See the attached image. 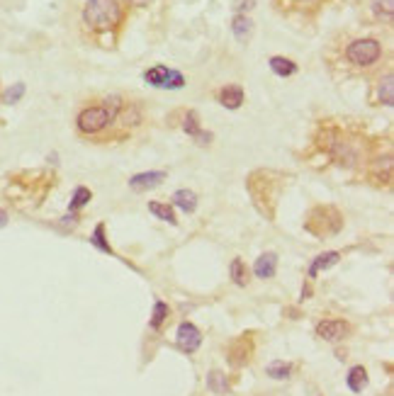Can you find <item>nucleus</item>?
<instances>
[{
    "mask_svg": "<svg viewBox=\"0 0 394 396\" xmlns=\"http://www.w3.org/2000/svg\"><path fill=\"white\" fill-rule=\"evenodd\" d=\"M83 20L93 29H112L122 20L117 0H88L83 8Z\"/></svg>",
    "mask_w": 394,
    "mask_h": 396,
    "instance_id": "obj_1",
    "label": "nucleus"
},
{
    "mask_svg": "<svg viewBox=\"0 0 394 396\" xmlns=\"http://www.w3.org/2000/svg\"><path fill=\"white\" fill-rule=\"evenodd\" d=\"M344 226V217L336 207H316L307 219V231L314 236H329Z\"/></svg>",
    "mask_w": 394,
    "mask_h": 396,
    "instance_id": "obj_2",
    "label": "nucleus"
},
{
    "mask_svg": "<svg viewBox=\"0 0 394 396\" xmlns=\"http://www.w3.org/2000/svg\"><path fill=\"white\" fill-rule=\"evenodd\" d=\"M346 56L353 66H372L382 56V46L377 39H355L346 49Z\"/></svg>",
    "mask_w": 394,
    "mask_h": 396,
    "instance_id": "obj_3",
    "label": "nucleus"
},
{
    "mask_svg": "<svg viewBox=\"0 0 394 396\" xmlns=\"http://www.w3.org/2000/svg\"><path fill=\"white\" fill-rule=\"evenodd\" d=\"M112 119L115 117L105 107H88L79 114V129L83 134H97L105 127H110Z\"/></svg>",
    "mask_w": 394,
    "mask_h": 396,
    "instance_id": "obj_4",
    "label": "nucleus"
},
{
    "mask_svg": "<svg viewBox=\"0 0 394 396\" xmlns=\"http://www.w3.org/2000/svg\"><path fill=\"white\" fill-rule=\"evenodd\" d=\"M144 78H147V83H151L156 88H183L185 83L183 73L170 71L168 66H154V69L144 73Z\"/></svg>",
    "mask_w": 394,
    "mask_h": 396,
    "instance_id": "obj_5",
    "label": "nucleus"
},
{
    "mask_svg": "<svg viewBox=\"0 0 394 396\" xmlns=\"http://www.w3.org/2000/svg\"><path fill=\"white\" fill-rule=\"evenodd\" d=\"M348 331H351L348 324H346V321H339V319H326L316 326V336L324 338V341H331V343L344 341V338L348 336Z\"/></svg>",
    "mask_w": 394,
    "mask_h": 396,
    "instance_id": "obj_6",
    "label": "nucleus"
},
{
    "mask_svg": "<svg viewBox=\"0 0 394 396\" xmlns=\"http://www.w3.org/2000/svg\"><path fill=\"white\" fill-rule=\"evenodd\" d=\"M200 343H202V336H200V331H197V326L188 324V321L178 326V346H180V350L195 353L197 348H200Z\"/></svg>",
    "mask_w": 394,
    "mask_h": 396,
    "instance_id": "obj_7",
    "label": "nucleus"
},
{
    "mask_svg": "<svg viewBox=\"0 0 394 396\" xmlns=\"http://www.w3.org/2000/svg\"><path fill=\"white\" fill-rule=\"evenodd\" d=\"M165 180V173L163 170H151V173H139L134 178H129V187L134 192H144V190H151V187L161 185Z\"/></svg>",
    "mask_w": 394,
    "mask_h": 396,
    "instance_id": "obj_8",
    "label": "nucleus"
},
{
    "mask_svg": "<svg viewBox=\"0 0 394 396\" xmlns=\"http://www.w3.org/2000/svg\"><path fill=\"white\" fill-rule=\"evenodd\" d=\"M276 270H278V255L276 253L261 255V258L256 260V265H253V273H256V278H261V280L273 278Z\"/></svg>",
    "mask_w": 394,
    "mask_h": 396,
    "instance_id": "obj_9",
    "label": "nucleus"
},
{
    "mask_svg": "<svg viewBox=\"0 0 394 396\" xmlns=\"http://www.w3.org/2000/svg\"><path fill=\"white\" fill-rule=\"evenodd\" d=\"M219 102L224 107H229V109L241 107V102H243V88L241 86H226V88H222V90H219Z\"/></svg>",
    "mask_w": 394,
    "mask_h": 396,
    "instance_id": "obj_10",
    "label": "nucleus"
},
{
    "mask_svg": "<svg viewBox=\"0 0 394 396\" xmlns=\"http://www.w3.org/2000/svg\"><path fill=\"white\" fill-rule=\"evenodd\" d=\"M183 127H185V132H188L197 144H210L212 142V134H205L200 129V122H197V114L195 112L185 114V124H183Z\"/></svg>",
    "mask_w": 394,
    "mask_h": 396,
    "instance_id": "obj_11",
    "label": "nucleus"
},
{
    "mask_svg": "<svg viewBox=\"0 0 394 396\" xmlns=\"http://www.w3.org/2000/svg\"><path fill=\"white\" fill-rule=\"evenodd\" d=\"M231 29H234V36L241 44H246L248 39H251L253 34V22L246 18V15H236L234 22H231Z\"/></svg>",
    "mask_w": 394,
    "mask_h": 396,
    "instance_id": "obj_12",
    "label": "nucleus"
},
{
    "mask_svg": "<svg viewBox=\"0 0 394 396\" xmlns=\"http://www.w3.org/2000/svg\"><path fill=\"white\" fill-rule=\"evenodd\" d=\"M173 202H175V207H180L183 212H195V207H197V195L193 190H178L173 195Z\"/></svg>",
    "mask_w": 394,
    "mask_h": 396,
    "instance_id": "obj_13",
    "label": "nucleus"
},
{
    "mask_svg": "<svg viewBox=\"0 0 394 396\" xmlns=\"http://www.w3.org/2000/svg\"><path fill=\"white\" fill-rule=\"evenodd\" d=\"M339 258H341V253H336V251L321 253L319 258H316L314 263H312V268H309V275H312V278H314L316 273H321V270H326V268H331V265L339 263Z\"/></svg>",
    "mask_w": 394,
    "mask_h": 396,
    "instance_id": "obj_14",
    "label": "nucleus"
},
{
    "mask_svg": "<svg viewBox=\"0 0 394 396\" xmlns=\"http://www.w3.org/2000/svg\"><path fill=\"white\" fill-rule=\"evenodd\" d=\"M271 69H273V73H278V76L287 78V76H292V73H297V64L290 59H283V56H273Z\"/></svg>",
    "mask_w": 394,
    "mask_h": 396,
    "instance_id": "obj_15",
    "label": "nucleus"
},
{
    "mask_svg": "<svg viewBox=\"0 0 394 396\" xmlns=\"http://www.w3.org/2000/svg\"><path fill=\"white\" fill-rule=\"evenodd\" d=\"M348 387L353 389V392H362V389L367 387V372H365V367H353L348 372Z\"/></svg>",
    "mask_w": 394,
    "mask_h": 396,
    "instance_id": "obj_16",
    "label": "nucleus"
},
{
    "mask_svg": "<svg viewBox=\"0 0 394 396\" xmlns=\"http://www.w3.org/2000/svg\"><path fill=\"white\" fill-rule=\"evenodd\" d=\"M231 280H234L238 287H246V282H248V270H246V265H243L241 258H234V260H231Z\"/></svg>",
    "mask_w": 394,
    "mask_h": 396,
    "instance_id": "obj_17",
    "label": "nucleus"
},
{
    "mask_svg": "<svg viewBox=\"0 0 394 396\" xmlns=\"http://www.w3.org/2000/svg\"><path fill=\"white\" fill-rule=\"evenodd\" d=\"M149 212L154 217L161 219V221H168V224H175V214L168 205H161V202H149Z\"/></svg>",
    "mask_w": 394,
    "mask_h": 396,
    "instance_id": "obj_18",
    "label": "nucleus"
},
{
    "mask_svg": "<svg viewBox=\"0 0 394 396\" xmlns=\"http://www.w3.org/2000/svg\"><path fill=\"white\" fill-rule=\"evenodd\" d=\"M207 387H210L215 394H226L229 384H226V377H224V374H222L219 369H215V372H210V377H207Z\"/></svg>",
    "mask_w": 394,
    "mask_h": 396,
    "instance_id": "obj_19",
    "label": "nucleus"
},
{
    "mask_svg": "<svg viewBox=\"0 0 394 396\" xmlns=\"http://www.w3.org/2000/svg\"><path fill=\"white\" fill-rule=\"evenodd\" d=\"M380 100L385 102L387 107L394 105V78H392V73H387L385 81L380 83Z\"/></svg>",
    "mask_w": 394,
    "mask_h": 396,
    "instance_id": "obj_20",
    "label": "nucleus"
},
{
    "mask_svg": "<svg viewBox=\"0 0 394 396\" xmlns=\"http://www.w3.org/2000/svg\"><path fill=\"white\" fill-rule=\"evenodd\" d=\"M372 13H375L380 20H392L394 0H375V3H372Z\"/></svg>",
    "mask_w": 394,
    "mask_h": 396,
    "instance_id": "obj_21",
    "label": "nucleus"
},
{
    "mask_svg": "<svg viewBox=\"0 0 394 396\" xmlns=\"http://www.w3.org/2000/svg\"><path fill=\"white\" fill-rule=\"evenodd\" d=\"M90 190L88 187H79V190L74 192V202H71V210H81L83 205H88L90 202Z\"/></svg>",
    "mask_w": 394,
    "mask_h": 396,
    "instance_id": "obj_22",
    "label": "nucleus"
},
{
    "mask_svg": "<svg viewBox=\"0 0 394 396\" xmlns=\"http://www.w3.org/2000/svg\"><path fill=\"white\" fill-rule=\"evenodd\" d=\"M22 95H25V83H15V86L10 88V90H5L3 100L8 102V105H13V102H18Z\"/></svg>",
    "mask_w": 394,
    "mask_h": 396,
    "instance_id": "obj_23",
    "label": "nucleus"
},
{
    "mask_svg": "<svg viewBox=\"0 0 394 396\" xmlns=\"http://www.w3.org/2000/svg\"><path fill=\"white\" fill-rule=\"evenodd\" d=\"M165 316H168V306H165L163 301H156V306H154V319H151V326H154V328H158V326L165 321Z\"/></svg>",
    "mask_w": 394,
    "mask_h": 396,
    "instance_id": "obj_24",
    "label": "nucleus"
},
{
    "mask_svg": "<svg viewBox=\"0 0 394 396\" xmlns=\"http://www.w3.org/2000/svg\"><path fill=\"white\" fill-rule=\"evenodd\" d=\"M268 374L271 377H276V379H285L290 374V364H285V362H273L271 367H268Z\"/></svg>",
    "mask_w": 394,
    "mask_h": 396,
    "instance_id": "obj_25",
    "label": "nucleus"
},
{
    "mask_svg": "<svg viewBox=\"0 0 394 396\" xmlns=\"http://www.w3.org/2000/svg\"><path fill=\"white\" fill-rule=\"evenodd\" d=\"M102 233H105V226H102V224H100V226L95 228V233H93V238H90V241L95 243L97 248H102V251H107V253H110V246H107V243L102 241Z\"/></svg>",
    "mask_w": 394,
    "mask_h": 396,
    "instance_id": "obj_26",
    "label": "nucleus"
},
{
    "mask_svg": "<svg viewBox=\"0 0 394 396\" xmlns=\"http://www.w3.org/2000/svg\"><path fill=\"white\" fill-rule=\"evenodd\" d=\"M129 5H139V8H142V5H149L151 3V0H127Z\"/></svg>",
    "mask_w": 394,
    "mask_h": 396,
    "instance_id": "obj_27",
    "label": "nucleus"
},
{
    "mask_svg": "<svg viewBox=\"0 0 394 396\" xmlns=\"http://www.w3.org/2000/svg\"><path fill=\"white\" fill-rule=\"evenodd\" d=\"M5 224H8V212L0 210V226H5Z\"/></svg>",
    "mask_w": 394,
    "mask_h": 396,
    "instance_id": "obj_28",
    "label": "nucleus"
}]
</instances>
